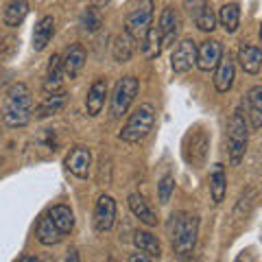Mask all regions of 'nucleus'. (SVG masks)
Here are the masks:
<instances>
[{"label":"nucleus","instance_id":"nucleus-1","mask_svg":"<svg viewBox=\"0 0 262 262\" xmlns=\"http://www.w3.org/2000/svg\"><path fill=\"white\" fill-rule=\"evenodd\" d=\"M33 116V96L31 90L24 83H13L7 92L5 107H3V122L11 129L29 125Z\"/></svg>","mask_w":262,"mask_h":262},{"label":"nucleus","instance_id":"nucleus-2","mask_svg":"<svg viewBox=\"0 0 262 262\" xmlns=\"http://www.w3.org/2000/svg\"><path fill=\"white\" fill-rule=\"evenodd\" d=\"M196 234H199V219L190 212H177L173 216V251L182 262L192 258Z\"/></svg>","mask_w":262,"mask_h":262},{"label":"nucleus","instance_id":"nucleus-3","mask_svg":"<svg viewBox=\"0 0 262 262\" xmlns=\"http://www.w3.org/2000/svg\"><path fill=\"white\" fill-rule=\"evenodd\" d=\"M153 125H155V110H153V105L142 103L140 107H138L129 116V120L125 122V127H122V131H120V140L129 142V144L140 142V140H144V138L151 134Z\"/></svg>","mask_w":262,"mask_h":262},{"label":"nucleus","instance_id":"nucleus-4","mask_svg":"<svg viewBox=\"0 0 262 262\" xmlns=\"http://www.w3.org/2000/svg\"><path fill=\"white\" fill-rule=\"evenodd\" d=\"M227 151L232 166H238L247 151V125L241 112H234L227 122Z\"/></svg>","mask_w":262,"mask_h":262},{"label":"nucleus","instance_id":"nucleus-5","mask_svg":"<svg viewBox=\"0 0 262 262\" xmlns=\"http://www.w3.org/2000/svg\"><path fill=\"white\" fill-rule=\"evenodd\" d=\"M138 90H140V81L136 77L118 79L116 88H114V94H112V103H110V116L112 118H120L122 114H127L129 105L134 103V98L138 96Z\"/></svg>","mask_w":262,"mask_h":262},{"label":"nucleus","instance_id":"nucleus-6","mask_svg":"<svg viewBox=\"0 0 262 262\" xmlns=\"http://www.w3.org/2000/svg\"><path fill=\"white\" fill-rule=\"evenodd\" d=\"M151 22H153V0H140V5L127 15L125 31L136 42H142L151 29Z\"/></svg>","mask_w":262,"mask_h":262},{"label":"nucleus","instance_id":"nucleus-7","mask_svg":"<svg viewBox=\"0 0 262 262\" xmlns=\"http://www.w3.org/2000/svg\"><path fill=\"white\" fill-rule=\"evenodd\" d=\"M208 146H210V140H208L206 131L190 129V134L186 136V142H184V158L190 164H203V160L208 155Z\"/></svg>","mask_w":262,"mask_h":262},{"label":"nucleus","instance_id":"nucleus-8","mask_svg":"<svg viewBox=\"0 0 262 262\" xmlns=\"http://www.w3.org/2000/svg\"><path fill=\"white\" fill-rule=\"evenodd\" d=\"M116 221V201L110 194H101L94 206V229L96 232H110Z\"/></svg>","mask_w":262,"mask_h":262},{"label":"nucleus","instance_id":"nucleus-9","mask_svg":"<svg viewBox=\"0 0 262 262\" xmlns=\"http://www.w3.org/2000/svg\"><path fill=\"white\" fill-rule=\"evenodd\" d=\"M196 63V44L192 39H182L177 46L173 55H170V68L177 75H182V72H188Z\"/></svg>","mask_w":262,"mask_h":262},{"label":"nucleus","instance_id":"nucleus-10","mask_svg":"<svg viewBox=\"0 0 262 262\" xmlns=\"http://www.w3.org/2000/svg\"><path fill=\"white\" fill-rule=\"evenodd\" d=\"M221 57H223V46L216 39H206V42L196 46V66L203 72L214 70L221 61Z\"/></svg>","mask_w":262,"mask_h":262},{"label":"nucleus","instance_id":"nucleus-11","mask_svg":"<svg viewBox=\"0 0 262 262\" xmlns=\"http://www.w3.org/2000/svg\"><path fill=\"white\" fill-rule=\"evenodd\" d=\"M66 168L70 170L75 177L85 179L90 175V166H92V153H90L88 146H75L68 155H66Z\"/></svg>","mask_w":262,"mask_h":262},{"label":"nucleus","instance_id":"nucleus-12","mask_svg":"<svg viewBox=\"0 0 262 262\" xmlns=\"http://www.w3.org/2000/svg\"><path fill=\"white\" fill-rule=\"evenodd\" d=\"M105 96H107V81L105 79H96L88 90L85 96V107H88V116H98L105 105Z\"/></svg>","mask_w":262,"mask_h":262},{"label":"nucleus","instance_id":"nucleus-13","mask_svg":"<svg viewBox=\"0 0 262 262\" xmlns=\"http://www.w3.org/2000/svg\"><path fill=\"white\" fill-rule=\"evenodd\" d=\"M232 85H234V61L229 55H223L214 72V88H216V92L225 94L232 90Z\"/></svg>","mask_w":262,"mask_h":262},{"label":"nucleus","instance_id":"nucleus-14","mask_svg":"<svg viewBox=\"0 0 262 262\" xmlns=\"http://www.w3.org/2000/svg\"><path fill=\"white\" fill-rule=\"evenodd\" d=\"M61 66H63V75L75 79L85 66V48L81 44H72L68 48V53H66V57L61 59Z\"/></svg>","mask_w":262,"mask_h":262},{"label":"nucleus","instance_id":"nucleus-15","mask_svg":"<svg viewBox=\"0 0 262 262\" xmlns=\"http://www.w3.org/2000/svg\"><path fill=\"white\" fill-rule=\"evenodd\" d=\"M129 210L134 212V216L136 219H140V223L144 225H158V216H155V212L151 210V206L146 203V199L140 194V192H134V194H129Z\"/></svg>","mask_w":262,"mask_h":262},{"label":"nucleus","instance_id":"nucleus-16","mask_svg":"<svg viewBox=\"0 0 262 262\" xmlns=\"http://www.w3.org/2000/svg\"><path fill=\"white\" fill-rule=\"evenodd\" d=\"M238 61H241V68L249 75H256L262 68V51L253 44H243L238 48Z\"/></svg>","mask_w":262,"mask_h":262},{"label":"nucleus","instance_id":"nucleus-17","mask_svg":"<svg viewBox=\"0 0 262 262\" xmlns=\"http://www.w3.org/2000/svg\"><path fill=\"white\" fill-rule=\"evenodd\" d=\"M136 51V39L129 35L127 31L118 33L116 37H114V44H112V55L114 59H116L118 63H125L131 59V55H134Z\"/></svg>","mask_w":262,"mask_h":262},{"label":"nucleus","instance_id":"nucleus-18","mask_svg":"<svg viewBox=\"0 0 262 262\" xmlns=\"http://www.w3.org/2000/svg\"><path fill=\"white\" fill-rule=\"evenodd\" d=\"M177 27H179V15H177V11L173 9V7H166V9L162 11V15H160V24H158V29L162 33V39H164V46L170 44L175 39Z\"/></svg>","mask_w":262,"mask_h":262},{"label":"nucleus","instance_id":"nucleus-19","mask_svg":"<svg viewBox=\"0 0 262 262\" xmlns=\"http://www.w3.org/2000/svg\"><path fill=\"white\" fill-rule=\"evenodd\" d=\"M61 79H63V66H61V57L53 55L48 59V68H46V77H44V90L46 92H59L61 88Z\"/></svg>","mask_w":262,"mask_h":262},{"label":"nucleus","instance_id":"nucleus-20","mask_svg":"<svg viewBox=\"0 0 262 262\" xmlns=\"http://www.w3.org/2000/svg\"><path fill=\"white\" fill-rule=\"evenodd\" d=\"M134 245L138 247V251L144 253V256H149V258H160L162 256V247H160L158 236H153L151 232L138 229V232L134 234Z\"/></svg>","mask_w":262,"mask_h":262},{"label":"nucleus","instance_id":"nucleus-21","mask_svg":"<svg viewBox=\"0 0 262 262\" xmlns=\"http://www.w3.org/2000/svg\"><path fill=\"white\" fill-rule=\"evenodd\" d=\"M29 15V0H11L9 5L5 7V13H3V22L7 27H20L24 22V18Z\"/></svg>","mask_w":262,"mask_h":262},{"label":"nucleus","instance_id":"nucleus-22","mask_svg":"<svg viewBox=\"0 0 262 262\" xmlns=\"http://www.w3.org/2000/svg\"><path fill=\"white\" fill-rule=\"evenodd\" d=\"M53 33H55V20L51 15H44V18L37 22L35 31H33V48H35V51H44L48 42L53 39Z\"/></svg>","mask_w":262,"mask_h":262},{"label":"nucleus","instance_id":"nucleus-23","mask_svg":"<svg viewBox=\"0 0 262 262\" xmlns=\"http://www.w3.org/2000/svg\"><path fill=\"white\" fill-rule=\"evenodd\" d=\"M225 192H227V175H225V168L223 164H214L212 168V175H210V194H212V201L221 203L225 199Z\"/></svg>","mask_w":262,"mask_h":262},{"label":"nucleus","instance_id":"nucleus-24","mask_svg":"<svg viewBox=\"0 0 262 262\" xmlns=\"http://www.w3.org/2000/svg\"><path fill=\"white\" fill-rule=\"evenodd\" d=\"M247 114L253 129L262 127V85L251 88L247 92Z\"/></svg>","mask_w":262,"mask_h":262},{"label":"nucleus","instance_id":"nucleus-25","mask_svg":"<svg viewBox=\"0 0 262 262\" xmlns=\"http://www.w3.org/2000/svg\"><path fill=\"white\" fill-rule=\"evenodd\" d=\"M35 236H37V241L42 243V245H57V243L63 238V234L57 229V225L53 223L48 214L39 219L37 229H35Z\"/></svg>","mask_w":262,"mask_h":262},{"label":"nucleus","instance_id":"nucleus-26","mask_svg":"<svg viewBox=\"0 0 262 262\" xmlns=\"http://www.w3.org/2000/svg\"><path fill=\"white\" fill-rule=\"evenodd\" d=\"M48 216H51V221L57 225V229L66 236L72 232V227H75V214H72V210L68 206H55L48 210Z\"/></svg>","mask_w":262,"mask_h":262},{"label":"nucleus","instance_id":"nucleus-27","mask_svg":"<svg viewBox=\"0 0 262 262\" xmlns=\"http://www.w3.org/2000/svg\"><path fill=\"white\" fill-rule=\"evenodd\" d=\"M66 92H53V94H48L42 103L37 105V110H35V118H48V116H53V114L59 112L63 105H66Z\"/></svg>","mask_w":262,"mask_h":262},{"label":"nucleus","instance_id":"nucleus-28","mask_svg":"<svg viewBox=\"0 0 262 262\" xmlns=\"http://www.w3.org/2000/svg\"><path fill=\"white\" fill-rule=\"evenodd\" d=\"M219 22L227 33H236V29H238V24H241V7L236 3L223 5L219 11Z\"/></svg>","mask_w":262,"mask_h":262},{"label":"nucleus","instance_id":"nucleus-29","mask_svg":"<svg viewBox=\"0 0 262 262\" xmlns=\"http://www.w3.org/2000/svg\"><path fill=\"white\" fill-rule=\"evenodd\" d=\"M142 53L144 57H149V59H155V57H160L162 53V48H164V39H162V33L158 27H151L149 33L144 35L142 39Z\"/></svg>","mask_w":262,"mask_h":262},{"label":"nucleus","instance_id":"nucleus-30","mask_svg":"<svg viewBox=\"0 0 262 262\" xmlns=\"http://www.w3.org/2000/svg\"><path fill=\"white\" fill-rule=\"evenodd\" d=\"M81 27H83L88 33H96L98 29L103 27L101 13H98L96 7H88V9L81 13Z\"/></svg>","mask_w":262,"mask_h":262},{"label":"nucleus","instance_id":"nucleus-31","mask_svg":"<svg viewBox=\"0 0 262 262\" xmlns=\"http://www.w3.org/2000/svg\"><path fill=\"white\" fill-rule=\"evenodd\" d=\"M173 190H175V177L170 173H166L160 179V184H158V199H160L162 206H166V203L170 201V194H173Z\"/></svg>","mask_w":262,"mask_h":262},{"label":"nucleus","instance_id":"nucleus-32","mask_svg":"<svg viewBox=\"0 0 262 262\" xmlns=\"http://www.w3.org/2000/svg\"><path fill=\"white\" fill-rule=\"evenodd\" d=\"M194 22H196V27H199L201 31H206V33L216 29V15H214V11L210 9V5H208L199 15H196Z\"/></svg>","mask_w":262,"mask_h":262},{"label":"nucleus","instance_id":"nucleus-33","mask_svg":"<svg viewBox=\"0 0 262 262\" xmlns=\"http://www.w3.org/2000/svg\"><path fill=\"white\" fill-rule=\"evenodd\" d=\"M184 7L188 9V13H190L192 18H196V15L208 7V0H184Z\"/></svg>","mask_w":262,"mask_h":262},{"label":"nucleus","instance_id":"nucleus-34","mask_svg":"<svg viewBox=\"0 0 262 262\" xmlns=\"http://www.w3.org/2000/svg\"><path fill=\"white\" fill-rule=\"evenodd\" d=\"M129 262H151V260H149V256H144V253L138 251V253H131Z\"/></svg>","mask_w":262,"mask_h":262},{"label":"nucleus","instance_id":"nucleus-35","mask_svg":"<svg viewBox=\"0 0 262 262\" xmlns=\"http://www.w3.org/2000/svg\"><path fill=\"white\" fill-rule=\"evenodd\" d=\"M66 262H79V253H77V249H70V251H68V258H66Z\"/></svg>","mask_w":262,"mask_h":262},{"label":"nucleus","instance_id":"nucleus-36","mask_svg":"<svg viewBox=\"0 0 262 262\" xmlns=\"http://www.w3.org/2000/svg\"><path fill=\"white\" fill-rule=\"evenodd\" d=\"M20 262H42V260H39L37 256H24Z\"/></svg>","mask_w":262,"mask_h":262},{"label":"nucleus","instance_id":"nucleus-37","mask_svg":"<svg viewBox=\"0 0 262 262\" xmlns=\"http://www.w3.org/2000/svg\"><path fill=\"white\" fill-rule=\"evenodd\" d=\"M92 3H94L96 7H105V5H110V0H92Z\"/></svg>","mask_w":262,"mask_h":262},{"label":"nucleus","instance_id":"nucleus-38","mask_svg":"<svg viewBox=\"0 0 262 262\" xmlns=\"http://www.w3.org/2000/svg\"><path fill=\"white\" fill-rule=\"evenodd\" d=\"M110 262H116V260H114V256H110Z\"/></svg>","mask_w":262,"mask_h":262},{"label":"nucleus","instance_id":"nucleus-39","mask_svg":"<svg viewBox=\"0 0 262 262\" xmlns=\"http://www.w3.org/2000/svg\"><path fill=\"white\" fill-rule=\"evenodd\" d=\"M260 39H262V27H260Z\"/></svg>","mask_w":262,"mask_h":262}]
</instances>
